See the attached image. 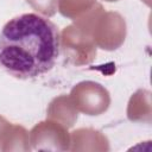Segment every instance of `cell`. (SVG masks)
Wrapping results in <instances>:
<instances>
[{"instance_id":"6da1fadb","label":"cell","mask_w":152,"mask_h":152,"mask_svg":"<svg viewBox=\"0 0 152 152\" xmlns=\"http://www.w3.org/2000/svg\"><path fill=\"white\" fill-rule=\"evenodd\" d=\"M59 53L58 27L38 13L17 15L0 30V68L15 78L31 80L49 72Z\"/></svg>"}]
</instances>
